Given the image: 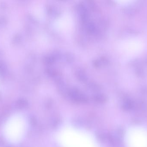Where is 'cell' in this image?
Returning <instances> with one entry per match:
<instances>
[{
	"instance_id": "obj_1",
	"label": "cell",
	"mask_w": 147,
	"mask_h": 147,
	"mask_svg": "<svg viewBox=\"0 0 147 147\" xmlns=\"http://www.w3.org/2000/svg\"><path fill=\"white\" fill-rule=\"evenodd\" d=\"M126 147H147V127L142 125L131 126L125 135Z\"/></svg>"
},
{
	"instance_id": "obj_2",
	"label": "cell",
	"mask_w": 147,
	"mask_h": 147,
	"mask_svg": "<svg viewBox=\"0 0 147 147\" xmlns=\"http://www.w3.org/2000/svg\"><path fill=\"white\" fill-rule=\"evenodd\" d=\"M6 65L4 63H0V72H4L6 69Z\"/></svg>"
}]
</instances>
